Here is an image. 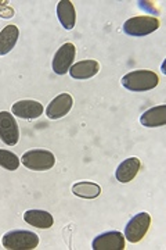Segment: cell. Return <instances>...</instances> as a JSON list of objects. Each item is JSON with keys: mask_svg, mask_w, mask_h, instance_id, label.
Masks as SVG:
<instances>
[{"mask_svg": "<svg viewBox=\"0 0 166 250\" xmlns=\"http://www.w3.org/2000/svg\"><path fill=\"white\" fill-rule=\"evenodd\" d=\"M72 106H74V99L70 93L65 92V93H61L53 99L49 103V106L46 107L44 113L50 120H60L70 113Z\"/></svg>", "mask_w": 166, "mask_h": 250, "instance_id": "cell-10", "label": "cell"}, {"mask_svg": "<svg viewBox=\"0 0 166 250\" xmlns=\"http://www.w3.org/2000/svg\"><path fill=\"white\" fill-rule=\"evenodd\" d=\"M98 71H100V62L97 60L88 59V60H82V62L72 64L68 72L74 80L86 81L97 75Z\"/></svg>", "mask_w": 166, "mask_h": 250, "instance_id": "cell-11", "label": "cell"}, {"mask_svg": "<svg viewBox=\"0 0 166 250\" xmlns=\"http://www.w3.org/2000/svg\"><path fill=\"white\" fill-rule=\"evenodd\" d=\"M93 250H123L125 235L119 231H107L97 235L92 242Z\"/></svg>", "mask_w": 166, "mask_h": 250, "instance_id": "cell-8", "label": "cell"}, {"mask_svg": "<svg viewBox=\"0 0 166 250\" xmlns=\"http://www.w3.org/2000/svg\"><path fill=\"white\" fill-rule=\"evenodd\" d=\"M0 139L7 146H16L19 141L17 121L9 111H0Z\"/></svg>", "mask_w": 166, "mask_h": 250, "instance_id": "cell-7", "label": "cell"}, {"mask_svg": "<svg viewBox=\"0 0 166 250\" xmlns=\"http://www.w3.org/2000/svg\"><path fill=\"white\" fill-rule=\"evenodd\" d=\"M121 83L130 92H148L155 89L159 83V77L151 70H134L123 75Z\"/></svg>", "mask_w": 166, "mask_h": 250, "instance_id": "cell-1", "label": "cell"}, {"mask_svg": "<svg viewBox=\"0 0 166 250\" xmlns=\"http://www.w3.org/2000/svg\"><path fill=\"white\" fill-rule=\"evenodd\" d=\"M72 193L82 199H96L101 195V187L90 181H80L72 185Z\"/></svg>", "mask_w": 166, "mask_h": 250, "instance_id": "cell-17", "label": "cell"}, {"mask_svg": "<svg viewBox=\"0 0 166 250\" xmlns=\"http://www.w3.org/2000/svg\"><path fill=\"white\" fill-rule=\"evenodd\" d=\"M24 221L37 228V229H49V228H52L53 224H54V218L46 210L34 208V210H26L24 213Z\"/></svg>", "mask_w": 166, "mask_h": 250, "instance_id": "cell-14", "label": "cell"}, {"mask_svg": "<svg viewBox=\"0 0 166 250\" xmlns=\"http://www.w3.org/2000/svg\"><path fill=\"white\" fill-rule=\"evenodd\" d=\"M149 225H151V215L148 213L141 211L133 215L125 227V232H123L125 239L130 243H139L148 232Z\"/></svg>", "mask_w": 166, "mask_h": 250, "instance_id": "cell-5", "label": "cell"}, {"mask_svg": "<svg viewBox=\"0 0 166 250\" xmlns=\"http://www.w3.org/2000/svg\"><path fill=\"white\" fill-rule=\"evenodd\" d=\"M57 17L62 27L67 31L74 29L75 24H76V11H75V6L70 0H61L57 4Z\"/></svg>", "mask_w": 166, "mask_h": 250, "instance_id": "cell-15", "label": "cell"}, {"mask_svg": "<svg viewBox=\"0 0 166 250\" xmlns=\"http://www.w3.org/2000/svg\"><path fill=\"white\" fill-rule=\"evenodd\" d=\"M159 27H161L159 18L154 16H136L129 18L123 24V32L129 36L141 38L155 32Z\"/></svg>", "mask_w": 166, "mask_h": 250, "instance_id": "cell-3", "label": "cell"}, {"mask_svg": "<svg viewBox=\"0 0 166 250\" xmlns=\"http://www.w3.org/2000/svg\"><path fill=\"white\" fill-rule=\"evenodd\" d=\"M1 245L9 250H34L39 245V236L32 231L14 229L3 235Z\"/></svg>", "mask_w": 166, "mask_h": 250, "instance_id": "cell-2", "label": "cell"}, {"mask_svg": "<svg viewBox=\"0 0 166 250\" xmlns=\"http://www.w3.org/2000/svg\"><path fill=\"white\" fill-rule=\"evenodd\" d=\"M0 17L1 18L14 17V9H13V7H10L9 4H7V6L0 7Z\"/></svg>", "mask_w": 166, "mask_h": 250, "instance_id": "cell-19", "label": "cell"}, {"mask_svg": "<svg viewBox=\"0 0 166 250\" xmlns=\"http://www.w3.org/2000/svg\"><path fill=\"white\" fill-rule=\"evenodd\" d=\"M43 111V104L37 100H18L11 106V114L24 120H36Z\"/></svg>", "mask_w": 166, "mask_h": 250, "instance_id": "cell-9", "label": "cell"}, {"mask_svg": "<svg viewBox=\"0 0 166 250\" xmlns=\"http://www.w3.org/2000/svg\"><path fill=\"white\" fill-rule=\"evenodd\" d=\"M19 38V29L17 25H6L0 31V56L9 54L18 42Z\"/></svg>", "mask_w": 166, "mask_h": 250, "instance_id": "cell-16", "label": "cell"}, {"mask_svg": "<svg viewBox=\"0 0 166 250\" xmlns=\"http://www.w3.org/2000/svg\"><path fill=\"white\" fill-rule=\"evenodd\" d=\"M141 168V161L139 157H129L123 160L115 171V178L121 184H128L137 177Z\"/></svg>", "mask_w": 166, "mask_h": 250, "instance_id": "cell-12", "label": "cell"}, {"mask_svg": "<svg viewBox=\"0 0 166 250\" xmlns=\"http://www.w3.org/2000/svg\"><path fill=\"white\" fill-rule=\"evenodd\" d=\"M22 166L31 171H49L55 166V156L46 149H32L19 159Z\"/></svg>", "mask_w": 166, "mask_h": 250, "instance_id": "cell-4", "label": "cell"}, {"mask_svg": "<svg viewBox=\"0 0 166 250\" xmlns=\"http://www.w3.org/2000/svg\"><path fill=\"white\" fill-rule=\"evenodd\" d=\"M140 124L146 128H158L166 124V106L159 104L148 108L140 116Z\"/></svg>", "mask_w": 166, "mask_h": 250, "instance_id": "cell-13", "label": "cell"}, {"mask_svg": "<svg viewBox=\"0 0 166 250\" xmlns=\"http://www.w3.org/2000/svg\"><path fill=\"white\" fill-rule=\"evenodd\" d=\"M21 164V160L16 153L6 150V149H0V167H3L7 171L18 170Z\"/></svg>", "mask_w": 166, "mask_h": 250, "instance_id": "cell-18", "label": "cell"}, {"mask_svg": "<svg viewBox=\"0 0 166 250\" xmlns=\"http://www.w3.org/2000/svg\"><path fill=\"white\" fill-rule=\"evenodd\" d=\"M76 56V47L74 43L67 42L55 52L54 57H53V71L55 72L57 75H65L67 72L70 71V68L74 64Z\"/></svg>", "mask_w": 166, "mask_h": 250, "instance_id": "cell-6", "label": "cell"}]
</instances>
